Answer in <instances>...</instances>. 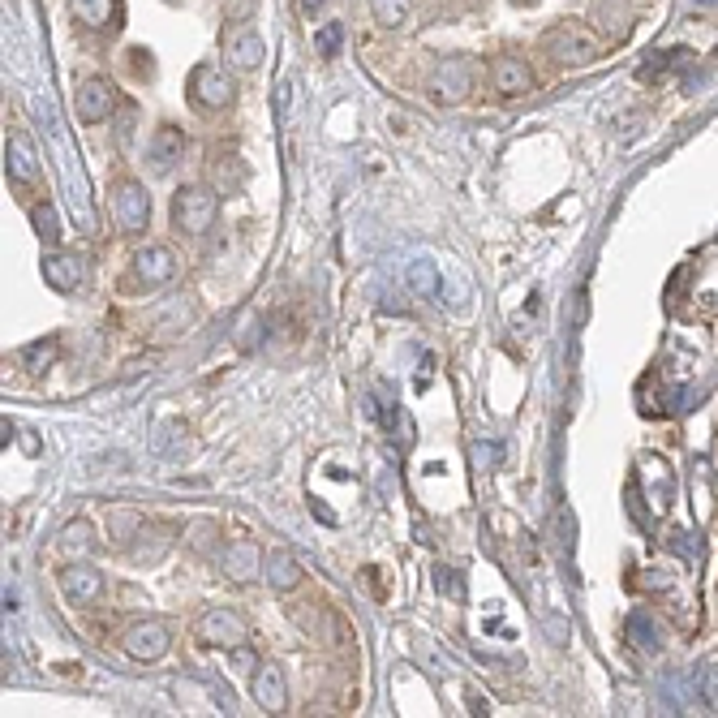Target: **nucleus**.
<instances>
[{
    "mask_svg": "<svg viewBox=\"0 0 718 718\" xmlns=\"http://www.w3.org/2000/svg\"><path fill=\"white\" fill-rule=\"evenodd\" d=\"M542 52H547L555 65H564V69H585V65H594L602 56V39L594 31H585L581 22H559V26H551V31L542 35Z\"/></svg>",
    "mask_w": 718,
    "mask_h": 718,
    "instance_id": "nucleus-1",
    "label": "nucleus"
},
{
    "mask_svg": "<svg viewBox=\"0 0 718 718\" xmlns=\"http://www.w3.org/2000/svg\"><path fill=\"white\" fill-rule=\"evenodd\" d=\"M215 215H220V198L203 190V185H181L172 194V228L185 237H203L215 224Z\"/></svg>",
    "mask_w": 718,
    "mask_h": 718,
    "instance_id": "nucleus-2",
    "label": "nucleus"
},
{
    "mask_svg": "<svg viewBox=\"0 0 718 718\" xmlns=\"http://www.w3.org/2000/svg\"><path fill=\"white\" fill-rule=\"evenodd\" d=\"M185 91H190V104L198 112H224V108H233V99H237V86L228 78V69L211 65V61L190 69V86H185Z\"/></svg>",
    "mask_w": 718,
    "mask_h": 718,
    "instance_id": "nucleus-3",
    "label": "nucleus"
},
{
    "mask_svg": "<svg viewBox=\"0 0 718 718\" xmlns=\"http://www.w3.org/2000/svg\"><path fill=\"white\" fill-rule=\"evenodd\" d=\"M194 637L203 645H215V650H241V645L250 641V624H246V615L233 607H211L198 615Z\"/></svg>",
    "mask_w": 718,
    "mask_h": 718,
    "instance_id": "nucleus-4",
    "label": "nucleus"
},
{
    "mask_svg": "<svg viewBox=\"0 0 718 718\" xmlns=\"http://www.w3.org/2000/svg\"><path fill=\"white\" fill-rule=\"evenodd\" d=\"M220 52H224V65L233 69V74H254L258 65H263V39H258L254 26L246 22H228L224 26V39H220Z\"/></svg>",
    "mask_w": 718,
    "mask_h": 718,
    "instance_id": "nucleus-5",
    "label": "nucleus"
},
{
    "mask_svg": "<svg viewBox=\"0 0 718 718\" xmlns=\"http://www.w3.org/2000/svg\"><path fill=\"white\" fill-rule=\"evenodd\" d=\"M473 91V65L465 56H439L435 69H430V95L439 104H465Z\"/></svg>",
    "mask_w": 718,
    "mask_h": 718,
    "instance_id": "nucleus-6",
    "label": "nucleus"
},
{
    "mask_svg": "<svg viewBox=\"0 0 718 718\" xmlns=\"http://www.w3.org/2000/svg\"><path fill=\"white\" fill-rule=\"evenodd\" d=\"M121 650L134 658V663H160V658L172 650V633L160 620H138L121 633Z\"/></svg>",
    "mask_w": 718,
    "mask_h": 718,
    "instance_id": "nucleus-7",
    "label": "nucleus"
},
{
    "mask_svg": "<svg viewBox=\"0 0 718 718\" xmlns=\"http://www.w3.org/2000/svg\"><path fill=\"white\" fill-rule=\"evenodd\" d=\"M112 215H117V224L125 233H147L151 224V194L142 190L138 181H121L117 190H112Z\"/></svg>",
    "mask_w": 718,
    "mask_h": 718,
    "instance_id": "nucleus-8",
    "label": "nucleus"
},
{
    "mask_svg": "<svg viewBox=\"0 0 718 718\" xmlns=\"http://www.w3.org/2000/svg\"><path fill=\"white\" fill-rule=\"evenodd\" d=\"M69 13H74L78 26L99 31V35H117L125 26V5L121 0H69Z\"/></svg>",
    "mask_w": 718,
    "mask_h": 718,
    "instance_id": "nucleus-9",
    "label": "nucleus"
},
{
    "mask_svg": "<svg viewBox=\"0 0 718 718\" xmlns=\"http://www.w3.org/2000/svg\"><path fill=\"white\" fill-rule=\"evenodd\" d=\"M74 108H78V121H82V125L108 121L112 108H117V86H112L108 78H86V82L78 86Z\"/></svg>",
    "mask_w": 718,
    "mask_h": 718,
    "instance_id": "nucleus-10",
    "label": "nucleus"
},
{
    "mask_svg": "<svg viewBox=\"0 0 718 718\" xmlns=\"http://www.w3.org/2000/svg\"><path fill=\"white\" fill-rule=\"evenodd\" d=\"M263 551H258V542L254 538H237V542H228L224 555H220V568H224V577L228 581H237V585H246L254 577H263Z\"/></svg>",
    "mask_w": 718,
    "mask_h": 718,
    "instance_id": "nucleus-11",
    "label": "nucleus"
},
{
    "mask_svg": "<svg viewBox=\"0 0 718 718\" xmlns=\"http://www.w3.org/2000/svg\"><path fill=\"white\" fill-rule=\"evenodd\" d=\"M181 155H185V134L177 125H155V134L147 142V168L155 172V177H168L172 168L181 164Z\"/></svg>",
    "mask_w": 718,
    "mask_h": 718,
    "instance_id": "nucleus-12",
    "label": "nucleus"
},
{
    "mask_svg": "<svg viewBox=\"0 0 718 718\" xmlns=\"http://www.w3.org/2000/svg\"><path fill=\"white\" fill-rule=\"evenodd\" d=\"M61 594L69 602H78V607H86V602H95V598H104V572H99L95 564H65L61 568Z\"/></svg>",
    "mask_w": 718,
    "mask_h": 718,
    "instance_id": "nucleus-13",
    "label": "nucleus"
},
{
    "mask_svg": "<svg viewBox=\"0 0 718 718\" xmlns=\"http://www.w3.org/2000/svg\"><path fill=\"white\" fill-rule=\"evenodd\" d=\"M172 276H177V254H172L168 246H142L134 254V280L138 284L160 289V284H168Z\"/></svg>",
    "mask_w": 718,
    "mask_h": 718,
    "instance_id": "nucleus-14",
    "label": "nucleus"
},
{
    "mask_svg": "<svg viewBox=\"0 0 718 718\" xmlns=\"http://www.w3.org/2000/svg\"><path fill=\"white\" fill-rule=\"evenodd\" d=\"M250 693L258 701V710L284 714V710H289V684H284V667L280 663H263V667H258V676H254V684H250Z\"/></svg>",
    "mask_w": 718,
    "mask_h": 718,
    "instance_id": "nucleus-15",
    "label": "nucleus"
},
{
    "mask_svg": "<svg viewBox=\"0 0 718 718\" xmlns=\"http://www.w3.org/2000/svg\"><path fill=\"white\" fill-rule=\"evenodd\" d=\"M82 276H86V267H82L78 254H69V250L43 254V280H48L52 293H74L82 284Z\"/></svg>",
    "mask_w": 718,
    "mask_h": 718,
    "instance_id": "nucleus-16",
    "label": "nucleus"
},
{
    "mask_svg": "<svg viewBox=\"0 0 718 718\" xmlns=\"http://www.w3.org/2000/svg\"><path fill=\"white\" fill-rule=\"evenodd\" d=\"M5 172L13 185H31L39 181V155H35V142L26 134H9L5 142Z\"/></svg>",
    "mask_w": 718,
    "mask_h": 718,
    "instance_id": "nucleus-17",
    "label": "nucleus"
},
{
    "mask_svg": "<svg viewBox=\"0 0 718 718\" xmlns=\"http://www.w3.org/2000/svg\"><path fill=\"white\" fill-rule=\"evenodd\" d=\"M491 86L499 95H529L534 91V69L521 56H499L491 65Z\"/></svg>",
    "mask_w": 718,
    "mask_h": 718,
    "instance_id": "nucleus-18",
    "label": "nucleus"
},
{
    "mask_svg": "<svg viewBox=\"0 0 718 718\" xmlns=\"http://www.w3.org/2000/svg\"><path fill=\"white\" fill-rule=\"evenodd\" d=\"M263 581L271 585L276 594H293L301 581H306V572H301V564H297V555L293 551H267V559H263Z\"/></svg>",
    "mask_w": 718,
    "mask_h": 718,
    "instance_id": "nucleus-19",
    "label": "nucleus"
},
{
    "mask_svg": "<svg viewBox=\"0 0 718 718\" xmlns=\"http://www.w3.org/2000/svg\"><path fill=\"white\" fill-rule=\"evenodd\" d=\"M409 13H413V0H370V18L383 31H400L409 22Z\"/></svg>",
    "mask_w": 718,
    "mask_h": 718,
    "instance_id": "nucleus-20",
    "label": "nucleus"
},
{
    "mask_svg": "<svg viewBox=\"0 0 718 718\" xmlns=\"http://www.w3.org/2000/svg\"><path fill=\"white\" fill-rule=\"evenodd\" d=\"M61 547H65V551H91V547H95V529H91V521H74V525H65Z\"/></svg>",
    "mask_w": 718,
    "mask_h": 718,
    "instance_id": "nucleus-21",
    "label": "nucleus"
},
{
    "mask_svg": "<svg viewBox=\"0 0 718 718\" xmlns=\"http://www.w3.org/2000/svg\"><path fill=\"white\" fill-rule=\"evenodd\" d=\"M31 220H35V233L48 241V246H56V241H61V224H56V207H52V203L35 207V211H31Z\"/></svg>",
    "mask_w": 718,
    "mask_h": 718,
    "instance_id": "nucleus-22",
    "label": "nucleus"
},
{
    "mask_svg": "<svg viewBox=\"0 0 718 718\" xmlns=\"http://www.w3.org/2000/svg\"><path fill=\"white\" fill-rule=\"evenodd\" d=\"M409 284H413V293L435 297V293H439V271L430 267V263H413V267H409Z\"/></svg>",
    "mask_w": 718,
    "mask_h": 718,
    "instance_id": "nucleus-23",
    "label": "nucleus"
},
{
    "mask_svg": "<svg viewBox=\"0 0 718 718\" xmlns=\"http://www.w3.org/2000/svg\"><path fill=\"white\" fill-rule=\"evenodd\" d=\"M52 353H56V340H48V344H31V349H26L22 357L31 362V370H43V366L52 362Z\"/></svg>",
    "mask_w": 718,
    "mask_h": 718,
    "instance_id": "nucleus-24",
    "label": "nucleus"
},
{
    "mask_svg": "<svg viewBox=\"0 0 718 718\" xmlns=\"http://www.w3.org/2000/svg\"><path fill=\"white\" fill-rule=\"evenodd\" d=\"M314 43H319V56H336V48H340V26H336V22H332V26H323Z\"/></svg>",
    "mask_w": 718,
    "mask_h": 718,
    "instance_id": "nucleus-25",
    "label": "nucleus"
},
{
    "mask_svg": "<svg viewBox=\"0 0 718 718\" xmlns=\"http://www.w3.org/2000/svg\"><path fill=\"white\" fill-rule=\"evenodd\" d=\"M301 9H306V13H319V9H323V0H301Z\"/></svg>",
    "mask_w": 718,
    "mask_h": 718,
    "instance_id": "nucleus-26",
    "label": "nucleus"
}]
</instances>
